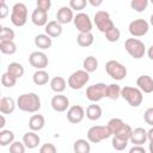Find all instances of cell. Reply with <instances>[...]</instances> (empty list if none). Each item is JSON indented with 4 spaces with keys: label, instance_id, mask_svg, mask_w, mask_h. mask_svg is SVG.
Listing matches in <instances>:
<instances>
[{
    "label": "cell",
    "instance_id": "4",
    "mask_svg": "<svg viewBox=\"0 0 153 153\" xmlns=\"http://www.w3.org/2000/svg\"><path fill=\"white\" fill-rule=\"evenodd\" d=\"M27 20V8L25 4L23 2H17L12 7V13H11V22L16 26H23L26 24Z\"/></svg>",
    "mask_w": 153,
    "mask_h": 153
},
{
    "label": "cell",
    "instance_id": "14",
    "mask_svg": "<svg viewBox=\"0 0 153 153\" xmlns=\"http://www.w3.org/2000/svg\"><path fill=\"white\" fill-rule=\"evenodd\" d=\"M51 106L55 111L57 112H63L67 110V108L69 106V100L66 96L57 93L56 96H54L51 98Z\"/></svg>",
    "mask_w": 153,
    "mask_h": 153
},
{
    "label": "cell",
    "instance_id": "18",
    "mask_svg": "<svg viewBox=\"0 0 153 153\" xmlns=\"http://www.w3.org/2000/svg\"><path fill=\"white\" fill-rule=\"evenodd\" d=\"M146 140H147V131L143 128H136L133 130L130 136L131 143H134L135 146H141L146 142Z\"/></svg>",
    "mask_w": 153,
    "mask_h": 153
},
{
    "label": "cell",
    "instance_id": "42",
    "mask_svg": "<svg viewBox=\"0 0 153 153\" xmlns=\"http://www.w3.org/2000/svg\"><path fill=\"white\" fill-rule=\"evenodd\" d=\"M86 6V1L85 0H71L69 1V7L72 10H82Z\"/></svg>",
    "mask_w": 153,
    "mask_h": 153
},
{
    "label": "cell",
    "instance_id": "38",
    "mask_svg": "<svg viewBox=\"0 0 153 153\" xmlns=\"http://www.w3.org/2000/svg\"><path fill=\"white\" fill-rule=\"evenodd\" d=\"M130 6L133 10H135L136 12H142L147 8L148 6V0H131Z\"/></svg>",
    "mask_w": 153,
    "mask_h": 153
},
{
    "label": "cell",
    "instance_id": "39",
    "mask_svg": "<svg viewBox=\"0 0 153 153\" xmlns=\"http://www.w3.org/2000/svg\"><path fill=\"white\" fill-rule=\"evenodd\" d=\"M127 145H128V140H124V139H121L117 136L112 137V147L116 151H123L127 147Z\"/></svg>",
    "mask_w": 153,
    "mask_h": 153
},
{
    "label": "cell",
    "instance_id": "25",
    "mask_svg": "<svg viewBox=\"0 0 153 153\" xmlns=\"http://www.w3.org/2000/svg\"><path fill=\"white\" fill-rule=\"evenodd\" d=\"M86 116H87V118L91 120V121L98 120V118L102 116V108H100L99 105H97L96 103L88 105L87 109H86Z\"/></svg>",
    "mask_w": 153,
    "mask_h": 153
},
{
    "label": "cell",
    "instance_id": "24",
    "mask_svg": "<svg viewBox=\"0 0 153 153\" xmlns=\"http://www.w3.org/2000/svg\"><path fill=\"white\" fill-rule=\"evenodd\" d=\"M50 87L54 92L56 93H61L65 91L66 88V80L62 76H54L50 80Z\"/></svg>",
    "mask_w": 153,
    "mask_h": 153
},
{
    "label": "cell",
    "instance_id": "29",
    "mask_svg": "<svg viewBox=\"0 0 153 153\" xmlns=\"http://www.w3.org/2000/svg\"><path fill=\"white\" fill-rule=\"evenodd\" d=\"M32 80H33V82H35L36 85H38V86H39V85H45V84L48 82V80H49V74H48L45 71L39 69V71H37V72L33 73Z\"/></svg>",
    "mask_w": 153,
    "mask_h": 153
},
{
    "label": "cell",
    "instance_id": "26",
    "mask_svg": "<svg viewBox=\"0 0 153 153\" xmlns=\"http://www.w3.org/2000/svg\"><path fill=\"white\" fill-rule=\"evenodd\" d=\"M73 151L74 153H90L91 146L90 143L84 139H78L73 143Z\"/></svg>",
    "mask_w": 153,
    "mask_h": 153
},
{
    "label": "cell",
    "instance_id": "53",
    "mask_svg": "<svg viewBox=\"0 0 153 153\" xmlns=\"http://www.w3.org/2000/svg\"><path fill=\"white\" fill-rule=\"evenodd\" d=\"M151 24H152V25H153V13H152V14H151Z\"/></svg>",
    "mask_w": 153,
    "mask_h": 153
},
{
    "label": "cell",
    "instance_id": "13",
    "mask_svg": "<svg viewBox=\"0 0 153 153\" xmlns=\"http://www.w3.org/2000/svg\"><path fill=\"white\" fill-rule=\"evenodd\" d=\"M84 116H85V111H84L82 106H80V105H73L67 111V120L73 124L81 122Z\"/></svg>",
    "mask_w": 153,
    "mask_h": 153
},
{
    "label": "cell",
    "instance_id": "45",
    "mask_svg": "<svg viewBox=\"0 0 153 153\" xmlns=\"http://www.w3.org/2000/svg\"><path fill=\"white\" fill-rule=\"evenodd\" d=\"M51 6V2L50 0H37V7L41 8V10H44L48 12V10L50 8Z\"/></svg>",
    "mask_w": 153,
    "mask_h": 153
},
{
    "label": "cell",
    "instance_id": "7",
    "mask_svg": "<svg viewBox=\"0 0 153 153\" xmlns=\"http://www.w3.org/2000/svg\"><path fill=\"white\" fill-rule=\"evenodd\" d=\"M88 79H90L88 73L86 71H84V69H79V71H76V72H74V73L71 74V76L68 78V81L67 82H68V86L71 88H73V90H80V88H82L86 85V82L88 81Z\"/></svg>",
    "mask_w": 153,
    "mask_h": 153
},
{
    "label": "cell",
    "instance_id": "9",
    "mask_svg": "<svg viewBox=\"0 0 153 153\" xmlns=\"http://www.w3.org/2000/svg\"><path fill=\"white\" fill-rule=\"evenodd\" d=\"M106 88H108V85L103 82L91 85L86 90V97L91 102H99L100 99L106 97Z\"/></svg>",
    "mask_w": 153,
    "mask_h": 153
},
{
    "label": "cell",
    "instance_id": "27",
    "mask_svg": "<svg viewBox=\"0 0 153 153\" xmlns=\"http://www.w3.org/2000/svg\"><path fill=\"white\" fill-rule=\"evenodd\" d=\"M76 42L80 47H90L93 43V35L91 32H80L76 37Z\"/></svg>",
    "mask_w": 153,
    "mask_h": 153
},
{
    "label": "cell",
    "instance_id": "23",
    "mask_svg": "<svg viewBox=\"0 0 153 153\" xmlns=\"http://www.w3.org/2000/svg\"><path fill=\"white\" fill-rule=\"evenodd\" d=\"M35 44L41 49H48L51 47V37H49L47 33H39L35 37Z\"/></svg>",
    "mask_w": 153,
    "mask_h": 153
},
{
    "label": "cell",
    "instance_id": "16",
    "mask_svg": "<svg viewBox=\"0 0 153 153\" xmlns=\"http://www.w3.org/2000/svg\"><path fill=\"white\" fill-rule=\"evenodd\" d=\"M56 19H57V23L60 24H68L69 22H72L74 19L72 8L67 6H62L56 13Z\"/></svg>",
    "mask_w": 153,
    "mask_h": 153
},
{
    "label": "cell",
    "instance_id": "30",
    "mask_svg": "<svg viewBox=\"0 0 153 153\" xmlns=\"http://www.w3.org/2000/svg\"><path fill=\"white\" fill-rule=\"evenodd\" d=\"M82 67L87 73H92L98 68V61L94 56H87L82 62Z\"/></svg>",
    "mask_w": 153,
    "mask_h": 153
},
{
    "label": "cell",
    "instance_id": "54",
    "mask_svg": "<svg viewBox=\"0 0 153 153\" xmlns=\"http://www.w3.org/2000/svg\"><path fill=\"white\" fill-rule=\"evenodd\" d=\"M152 4H153V0H152Z\"/></svg>",
    "mask_w": 153,
    "mask_h": 153
},
{
    "label": "cell",
    "instance_id": "51",
    "mask_svg": "<svg viewBox=\"0 0 153 153\" xmlns=\"http://www.w3.org/2000/svg\"><path fill=\"white\" fill-rule=\"evenodd\" d=\"M4 126H5V117H4V115H1V123H0V128L2 129V128H4Z\"/></svg>",
    "mask_w": 153,
    "mask_h": 153
},
{
    "label": "cell",
    "instance_id": "10",
    "mask_svg": "<svg viewBox=\"0 0 153 153\" xmlns=\"http://www.w3.org/2000/svg\"><path fill=\"white\" fill-rule=\"evenodd\" d=\"M73 22H74V25H75L76 30H79V32H91L92 22L90 19L88 14H86L84 12H80L74 17Z\"/></svg>",
    "mask_w": 153,
    "mask_h": 153
},
{
    "label": "cell",
    "instance_id": "22",
    "mask_svg": "<svg viewBox=\"0 0 153 153\" xmlns=\"http://www.w3.org/2000/svg\"><path fill=\"white\" fill-rule=\"evenodd\" d=\"M45 124V120L42 115H32L29 120V128L32 131L41 130Z\"/></svg>",
    "mask_w": 153,
    "mask_h": 153
},
{
    "label": "cell",
    "instance_id": "31",
    "mask_svg": "<svg viewBox=\"0 0 153 153\" xmlns=\"http://www.w3.org/2000/svg\"><path fill=\"white\" fill-rule=\"evenodd\" d=\"M17 50V45L13 43V41H2L0 42V51L2 54L12 55Z\"/></svg>",
    "mask_w": 153,
    "mask_h": 153
},
{
    "label": "cell",
    "instance_id": "34",
    "mask_svg": "<svg viewBox=\"0 0 153 153\" xmlns=\"http://www.w3.org/2000/svg\"><path fill=\"white\" fill-rule=\"evenodd\" d=\"M14 140V134L11 130H5L2 129L0 131V145L1 146H7L10 143H12Z\"/></svg>",
    "mask_w": 153,
    "mask_h": 153
},
{
    "label": "cell",
    "instance_id": "47",
    "mask_svg": "<svg viewBox=\"0 0 153 153\" xmlns=\"http://www.w3.org/2000/svg\"><path fill=\"white\" fill-rule=\"evenodd\" d=\"M129 153H146L145 148L141 147V146H133L129 151Z\"/></svg>",
    "mask_w": 153,
    "mask_h": 153
},
{
    "label": "cell",
    "instance_id": "49",
    "mask_svg": "<svg viewBox=\"0 0 153 153\" xmlns=\"http://www.w3.org/2000/svg\"><path fill=\"white\" fill-rule=\"evenodd\" d=\"M147 139H148L151 142H153V128H151V129L147 131Z\"/></svg>",
    "mask_w": 153,
    "mask_h": 153
},
{
    "label": "cell",
    "instance_id": "41",
    "mask_svg": "<svg viewBox=\"0 0 153 153\" xmlns=\"http://www.w3.org/2000/svg\"><path fill=\"white\" fill-rule=\"evenodd\" d=\"M10 153H25V145L16 141L10 145Z\"/></svg>",
    "mask_w": 153,
    "mask_h": 153
},
{
    "label": "cell",
    "instance_id": "50",
    "mask_svg": "<svg viewBox=\"0 0 153 153\" xmlns=\"http://www.w3.org/2000/svg\"><path fill=\"white\" fill-rule=\"evenodd\" d=\"M148 56H149L151 60H153V45H151L149 49H148Z\"/></svg>",
    "mask_w": 153,
    "mask_h": 153
},
{
    "label": "cell",
    "instance_id": "15",
    "mask_svg": "<svg viewBox=\"0 0 153 153\" xmlns=\"http://www.w3.org/2000/svg\"><path fill=\"white\" fill-rule=\"evenodd\" d=\"M31 20L37 26L47 25L48 24V12L37 7L36 10H33V12L31 14Z\"/></svg>",
    "mask_w": 153,
    "mask_h": 153
},
{
    "label": "cell",
    "instance_id": "35",
    "mask_svg": "<svg viewBox=\"0 0 153 153\" xmlns=\"http://www.w3.org/2000/svg\"><path fill=\"white\" fill-rule=\"evenodd\" d=\"M14 38V31L7 26H2L0 31V42L2 41H13Z\"/></svg>",
    "mask_w": 153,
    "mask_h": 153
},
{
    "label": "cell",
    "instance_id": "40",
    "mask_svg": "<svg viewBox=\"0 0 153 153\" xmlns=\"http://www.w3.org/2000/svg\"><path fill=\"white\" fill-rule=\"evenodd\" d=\"M105 37H106V39H108L109 42H117V41L120 39V37H121V32H120V30L115 26L114 29H111L110 31H108V32L105 33Z\"/></svg>",
    "mask_w": 153,
    "mask_h": 153
},
{
    "label": "cell",
    "instance_id": "6",
    "mask_svg": "<svg viewBox=\"0 0 153 153\" xmlns=\"http://www.w3.org/2000/svg\"><path fill=\"white\" fill-rule=\"evenodd\" d=\"M105 71L115 80H122L127 75V68L116 60H109L105 63Z\"/></svg>",
    "mask_w": 153,
    "mask_h": 153
},
{
    "label": "cell",
    "instance_id": "3",
    "mask_svg": "<svg viewBox=\"0 0 153 153\" xmlns=\"http://www.w3.org/2000/svg\"><path fill=\"white\" fill-rule=\"evenodd\" d=\"M124 48L128 51V54L136 60L141 59L146 51V47H145L143 42H141L137 38H128L124 42Z\"/></svg>",
    "mask_w": 153,
    "mask_h": 153
},
{
    "label": "cell",
    "instance_id": "19",
    "mask_svg": "<svg viewBox=\"0 0 153 153\" xmlns=\"http://www.w3.org/2000/svg\"><path fill=\"white\" fill-rule=\"evenodd\" d=\"M39 141H41V139L35 131H27L23 136V143L25 145V147H27L30 149L36 148L38 146Z\"/></svg>",
    "mask_w": 153,
    "mask_h": 153
},
{
    "label": "cell",
    "instance_id": "2",
    "mask_svg": "<svg viewBox=\"0 0 153 153\" xmlns=\"http://www.w3.org/2000/svg\"><path fill=\"white\" fill-rule=\"evenodd\" d=\"M121 96L129 103L130 106L137 108L142 103V91L137 87H131V86H124L121 90Z\"/></svg>",
    "mask_w": 153,
    "mask_h": 153
},
{
    "label": "cell",
    "instance_id": "11",
    "mask_svg": "<svg viewBox=\"0 0 153 153\" xmlns=\"http://www.w3.org/2000/svg\"><path fill=\"white\" fill-rule=\"evenodd\" d=\"M129 32L135 37H141L148 31V23L145 19H135L129 24Z\"/></svg>",
    "mask_w": 153,
    "mask_h": 153
},
{
    "label": "cell",
    "instance_id": "33",
    "mask_svg": "<svg viewBox=\"0 0 153 153\" xmlns=\"http://www.w3.org/2000/svg\"><path fill=\"white\" fill-rule=\"evenodd\" d=\"M121 90L122 88L117 84H110L108 85V88H106V97L115 100L121 96Z\"/></svg>",
    "mask_w": 153,
    "mask_h": 153
},
{
    "label": "cell",
    "instance_id": "46",
    "mask_svg": "<svg viewBox=\"0 0 153 153\" xmlns=\"http://www.w3.org/2000/svg\"><path fill=\"white\" fill-rule=\"evenodd\" d=\"M7 13H8V7L5 1H1L0 2V18H5Z\"/></svg>",
    "mask_w": 153,
    "mask_h": 153
},
{
    "label": "cell",
    "instance_id": "32",
    "mask_svg": "<svg viewBox=\"0 0 153 153\" xmlns=\"http://www.w3.org/2000/svg\"><path fill=\"white\" fill-rule=\"evenodd\" d=\"M124 126V122L121 120V118H111L109 122H108V124H106V127L109 128V130L111 131V134H114V135H116L120 130H121V128Z\"/></svg>",
    "mask_w": 153,
    "mask_h": 153
},
{
    "label": "cell",
    "instance_id": "8",
    "mask_svg": "<svg viewBox=\"0 0 153 153\" xmlns=\"http://www.w3.org/2000/svg\"><path fill=\"white\" fill-rule=\"evenodd\" d=\"M94 23H96L98 30L104 32V33H106L108 31H110L111 29L115 27L112 20L110 19V14L108 12H105V11L96 12V14H94Z\"/></svg>",
    "mask_w": 153,
    "mask_h": 153
},
{
    "label": "cell",
    "instance_id": "12",
    "mask_svg": "<svg viewBox=\"0 0 153 153\" xmlns=\"http://www.w3.org/2000/svg\"><path fill=\"white\" fill-rule=\"evenodd\" d=\"M29 62L32 67L39 71L48 66V56L42 51H33L29 56Z\"/></svg>",
    "mask_w": 153,
    "mask_h": 153
},
{
    "label": "cell",
    "instance_id": "17",
    "mask_svg": "<svg viewBox=\"0 0 153 153\" xmlns=\"http://www.w3.org/2000/svg\"><path fill=\"white\" fill-rule=\"evenodd\" d=\"M136 85L145 93L153 92V79L149 75H140L136 80Z\"/></svg>",
    "mask_w": 153,
    "mask_h": 153
},
{
    "label": "cell",
    "instance_id": "1",
    "mask_svg": "<svg viewBox=\"0 0 153 153\" xmlns=\"http://www.w3.org/2000/svg\"><path fill=\"white\" fill-rule=\"evenodd\" d=\"M17 105L22 111L26 112H36L41 109V99L39 97L33 93H23L17 99Z\"/></svg>",
    "mask_w": 153,
    "mask_h": 153
},
{
    "label": "cell",
    "instance_id": "37",
    "mask_svg": "<svg viewBox=\"0 0 153 153\" xmlns=\"http://www.w3.org/2000/svg\"><path fill=\"white\" fill-rule=\"evenodd\" d=\"M131 133H133V129L130 128V126H128V124H126L124 123V126L121 128V130L116 134V135H114V136H117V137H121V139H124V140H130V136H131Z\"/></svg>",
    "mask_w": 153,
    "mask_h": 153
},
{
    "label": "cell",
    "instance_id": "44",
    "mask_svg": "<svg viewBox=\"0 0 153 153\" xmlns=\"http://www.w3.org/2000/svg\"><path fill=\"white\" fill-rule=\"evenodd\" d=\"M143 120H145V122H146L147 124L153 126V108H148V109L145 111Z\"/></svg>",
    "mask_w": 153,
    "mask_h": 153
},
{
    "label": "cell",
    "instance_id": "5",
    "mask_svg": "<svg viewBox=\"0 0 153 153\" xmlns=\"http://www.w3.org/2000/svg\"><path fill=\"white\" fill-rule=\"evenodd\" d=\"M112 134L106 126H93L87 130V139L92 143H98L104 139L110 137Z\"/></svg>",
    "mask_w": 153,
    "mask_h": 153
},
{
    "label": "cell",
    "instance_id": "21",
    "mask_svg": "<svg viewBox=\"0 0 153 153\" xmlns=\"http://www.w3.org/2000/svg\"><path fill=\"white\" fill-rule=\"evenodd\" d=\"M14 108H16V103H14L13 98H11V97H2L1 98V100H0L1 114H4V115L12 114L14 111Z\"/></svg>",
    "mask_w": 153,
    "mask_h": 153
},
{
    "label": "cell",
    "instance_id": "48",
    "mask_svg": "<svg viewBox=\"0 0 153 153\" xmlns=\"http://www.w3.org/2000/svg\"><path fill=\"white\" fill-rule=\"evenodd\" d=\"M88 2H90L92 6H99V5H102V4H103V1H102V0H90Z\"/></svg>",
    "mask_w": 153,
    "mask_h": 153
},
{
    "label": "cell",
    "instance_id": "20",
    "mask_svg": "<svg viewBox=\"0 0 153 153\" xmlns=\"http://www.w3.org/2000/svg\"><path fill=\"white\" fill-rule=\"evenodd\" d=\"M45 32L49 37H59L62 33V26L57 20H50L45 25Z\"/></svg>",
    "mask_w": 153,
    "mask_h": 153
},
{
    "label": "cell",
    "instance_id": "43",
    "mask_svg": "<svg viewBox=\"0 0 153 153\" xmlns=\"http://www.w3.org/2000/svg\"><path fill=\"white\" fill-rule=\"evenodd\" d=\"M39 153H57V151L53 143H44L41 146Z\"/></svg>",
    "mask_w": 153,
    "mask_h": 153
},
{
    "label": "cell",
    "instance_id": "28",
    "mask_svg": "<svg viewBox=\"0 0 153 153\" xmlns=\"http://www.w3.org/2000/svg\"><path fill=\"white\" fill-rule=\"evenodd\" d=\"M7 72L11 75H13L16 79H18V78H22L24 75V67L18 62H11L7 66Z\"/></svg>",
    "mask_w": 153,
    "mask_h": 153
},
{
    "label": "cell",
    "instance_id": "52",
    "mask_svg": "<svg viewBox=\"0 0 153 153\" xmlns=\"http://www.w3.org/2000/svg\"><path fill=\"white\" fill-rule=\"evenodd\" d=\"M148 148H149V152H151V153H153V142H151V143H149V147H148Z\"/></svg>",
    "mask_w": 153,
    "mask_h": 153
},
{
    "label": "cell",
    "instance_id": "36",
    "mask_svg": "<svg viewBox=\"0 0 153 153\" xmlns=\"http://www.w3.org/2000/svg\"><path fill=\"white\" fill-rule=\"evenodd\" d=\"M16 82H17V79L13 75H11L8 72H6L1 75V84L5 87H12L16 85Z\"/></svg>",
    "mask_w": 153,
    "mask_h": 153
}]
</instances>
